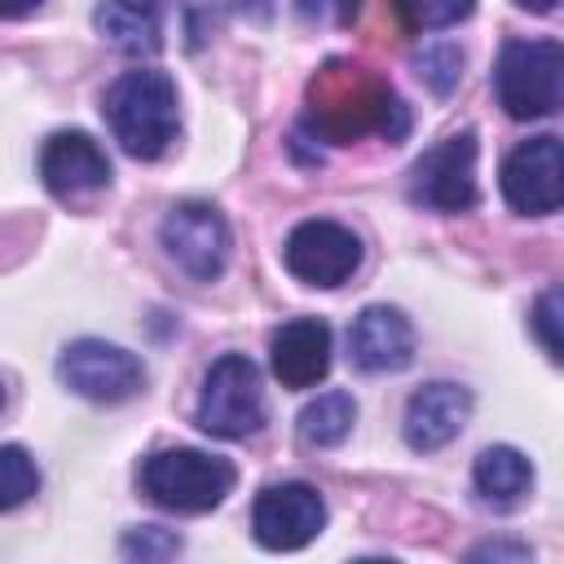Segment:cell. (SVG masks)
<instances>
[{
    "label": "cell",
    "mask_w": 564,
    "mask_h": 564,
    "mask_svg": "<svg viewBox=\"0 0 564 564\" xmlns=\"http://www.w3.org/2000/svg\"><path fill=\"white\" fill-rule=\"evenodd\" d=\"M308 128L335 145H348L366 132L401 141L410 132V115L401 97L352 62H326L308 84Z\"/></svg>",
    "instance_id": "obj_1"
},
{
    "label": "cell",
    "mask_w": 564,
    "mask_h": 564,
    "mask_svg": "<svg viewBox=\"0 0 564 564\" xmlns=\"http://www.w3.org/2000/svg\"><path fill=\"white\" fill-rule=\"evenodd\" d=\"M106 123L132 159H159L176 137V84L163 70H123L106 88Z\"/></svg>",
    "instance_id": "obj_2"
},
{
    "label": "cell",
    "mask_w": 564,
    "mask_h": 564,
    "mask_svg": "<svg viewBox=\"0 0 564 564\" xmlns=\"http://www.w3.org/2000/svg\"><path fill=\"white\" fill-rule=\"evenodd\" d=\"M498 106L511 119H546L564 97V48L560 40H507L494 66Z\"/></svg>",
    "instance_id": "obj_3"
},
{
    "label": "cell",
    "mask_w": 564,
    "mask_h": 564,
    "mask_svg": "<svg viewBox=\"0 0 564 564\" xmlns=\"http://www.w3.org/2000/svg\"><path fill=\"white\" fill-rule=\"evenodd\" d=\"M141 489L163 511L198 516V511H212L225 502V494L234 489V463L203 454V449H185V445L159 449L141 467Z\"/></svg>",
    "instance_id": "obj_4"
},
{
    "label": "cell",
    "mask_w": 564,
    "mask_h": 564,
    "mask_svg": "<svg viewBox=\"0 0 564 564\" xmlns=\"http://www.w3.org/2000/svg\"><path fill=\"white\" fill-rule=\"evenodd\" d=\"M198 427L225 441L251 436L264 423V388H260V370L251 357L242 352H225L212 361L203 392H198Z\"/></svg>",
    "instance_id": "obj_5"
},
{
    "label": "cell",
    "mask_w": 564,
    "mask_h": 564,
    "mask_svg": "<svg viewBox=\"0 0 564 564\" xmlns=\"http://www.w3.org/2000/svg\"><path fill=\"white\" fill-rule=\"evenodd\" d=\"M159 238H163L167 260L176 269H185L194 282H216L229 264V225L203 198H185V203L167 207Z\"/></svg>",
    "instance_id": "obj_6"
},
{
    "label": "cell",
    "mask_w": 564,
    "mask_h": 564,
    "mask_svg": "<svg viewBox=\"0 0 564 564\" xmlns=\"http://www.w3.org/2000/svg\"><path fill=\"white\" fill-rule=\"evenodd\" d=\"M57 379L84 397V401H97V405H115V401H128L141 392L145 383V366L137 352L119 348V344H106V339H75L62 348L57 357Z\"/></svg>",
    "instance_id": "obj_7"
},
{
    "label": "cell",
    "mask_w": 564,
    "mask_h": 564,
    "mask_svg": "<svg viewBox=\"0 0 564 564\" xmlns=\"http://www.w3.org/2000/svg\"><path fill=\"white\" fill-rule=\"evenodd\" d=\"M410 198L427 212L476 207V137L454 132L432 150H423L410 167Z\"/></svg>",
    "instance_id": "obj_8"
},
{
    "label": "cell",
    "mask_w": 564,
    "mask_h": 564,
    "mask_svg": "<svg viewBox=\"0 0 564 564\" xmlns=\"http://www.w3.org/2000/svg\"><path fill=\"white\" fill-rule=\"evenodd\" d=\"M322 529H326V502L304 480L269 485L251 507V533L264 551H300Z\"/></svg>",
    "instance_id": "obj_9"
},
{
    "label": "cell",
    "mask_w": 564,
    "mask_h": 564,
    "mask_svg": "<svg viewBox=\"0 0 564 564\" xmlns=\"http://www.w3.org/2000/svg\"><path fill=\"white\" fill-rule=\"evenodd\" d=\"M502 198L520 216H551L564 198V154L560 137L542 132L520 141L502 163Z\"/></svg>",
    "instance_id": "obj_10"
},
{
    "label": "cell",
    "mask_w": 564,
    "mask_h": 564,
    "mask_svg": "<svg viewBox=\"0 0 564 564\" xmlns=\"http://www.w3.org/2000/svg\"><path fill=\"white\" fill-rule=\"evenodd\" d=\"M282 260L304 286H339L361 264V238L335 220H300L286 234Z\"/></svg>",
    "instance_id": "obj_11"
},
{
    "label": "cell",
    "mask_w": 564,
    "mask_h": 564,
    "mask_svg": "<svg viewBox=\"0 0 564 564\" xmlns=\"http://www.w3.org/2000/svg\"><path fill=\"white\" fill-rule=\"evenodd\" d=\"M40 176L57 198H88L110 185V159L88 132H53L40 150Z\"/></svg>",
    "instance_id": "obj_12"
},
{
    "label": "cell",
    "mask_w": 564,
    "mask_h": 564,
    "mask_svg": "<svg viewBox=\"0 0 564 564\" xmlns=\"http://www.w3.org/2000/svg\"><path fill=\"white\" fill-rule=\"evenodd\" d=\"M348 352L361 370L370 375H388V370H405L414 361V326L401 308L392 304H370L352 317L348 326Z\"/></svg>",
    "instance_id": "obj_13"
},
{
    "label": "cell",
    "mask_w": 564,
    "mask_h": 564,
    "mask_svg": "<svg viewBox=\"0 0 564 564\" xmlns=\"http://www.w3.org/2000/svg\"><path fill=\"white\" fill-rule=\"evenodd\" d=\"M471 419V392L463 383L436 379L410 392L405 401V441L419 454H432L441 445H449Z\"/></svg>",
    "instance_id": "obj_14"
},
{
    "label": "cell",
    "mask_w": 564,
    "mask_h": 564,
    "mask_svg": "<svg viewBox=\"0 0 564 564\" xmlns=\"http://www.w3.org/2000/svg\"><path fill=\"white\" fill-rule=\"evenodd\" d=\"M269 366L282 388H313L330 370V326L322 317L282 322L269 339Z\"/></svg>",
    "instance_id": "obj_15"
},
{
    "label": "cell",
    "mask_w": 564,
    "mask_h": 564,
    "mask_svg": "<svg viewBox=\"0 0 564 564\" xmlns=\"http://www.w3.org/2000/svg\"><path fill=\"white\" fill-rule=\"evenodd\" d=\"M101 40L128 57H154L163 48V9L159 0H101L93 13Z\"/></svg>",
    "instance_id": "obj_16"
},
{
    "label": "cell",
    "mask_w": 564,
    "mask_h": 564,
    "mask_svg": "<svg viewBox=\"0 0 564 564\" xmlns=\"http://www.w3.org/2000/svg\"><path fill=\"white\" fill-rule=\"evenodd\" d=\"M471 485L485 507H498V511L520 507L533 489V463L516 445H489L471 467Z\"/></svg>",
    "instance_id": "obj_17"
},
{
    "label": "cell",
    "mask_w": 564,
    "mask_h": 564,
    "mask_svg": "<svg viewBox=\"0 0 564 564\" xmlns=\"http://www.w3.org/2000/svg\"><path fill=\"white\" fill-rule=\"evenodd\" d=\"M357 423V401L348 392H322L317 401H308L300 410V441L313 445V449H330L339 445Z\"/></svg>",
    "instance_id": "obj_18"
},
{
    "label": "cell",
    "mask_w": 564,
    "mask_h": 564,
    "mask_svg": "<svg viewBox=\"0 0 564 564\" xmlns=\"http://www.w3.org/2000/svg\"><path fill=\"white\" fill-rule=\"evenodd\" d=\"M269 0H181V13H185V35H189V48L207 44L225 18H251V22H269Z\"/></svg>",
    "instance_id": "obj_19"
},
{
    "label": "cell",
    "mask_w": 564,
    "mask_h": 564,
    "mask_svg": "<svg viewBox=\"0 0 564 564\" xmlns=\"http://www.w3.org/2000/svg\"><path fill=\"white\" fill-rule=\"evenodd\" d=\"M35 489H40L35 458L22 445H0V511L22 507L26 498H35Z\"/></svg>",
    "instance_id": "obj_20"
},
{
    "label": "cell",
    "mask_w": 564,
    "mask_h": 564,
    "mask_svg": "<svg viewBox=\"0 0 564 564\" xmlns=\"http://www.w3.org/2000/svg\"><path fill=\"white\" fill-rule=\"evenodd\" d=\"M397 9L410 31H445L463 22L476 9V0H397Z\"/></svg>",
    "instance_id": "obj_21"
},
{
    "label": "cell",
    "mask_w": 564,
    "mask_h": 564,
    "mask_svg": "<svg viewBox=\"0 0 564 564\" xmlns=\"http://www.w3.org/2000/svg\"><path fill=\"white\" fill-rule=\"evenodd\" d=\"M414 70H419V79H423L432 93L445 97V93L458 84V75H463V53H458L454 44H432V48L414 53Z\"/></svg>",
    "instance_id": "obj_22"
},
{
    "label": "cell",
    "mask_w": 564,
    "mask_h": 564,
    "mask_svg": "<svg viewBox=\"0 0 564 564\" xmlns=\"http://www.w3.org/2000/svg\"><path fill=\"white\" fill-rule=\"evenodd\" d=\"M119 546H123L128 560H167V555L181 551V538L172 529H159V524H137V529L123 533Z\"/></svg>",
    "instance_id": "obj_23"
},
{
    "label": "cell",
    "mask_w": 564,
    "mask_h": 564,
    "mask_svg": "<svg viewBox=\"0 0 564 564\" xmlns=\"http://www.w3.org/2000/svg\"><path fill=\"white\" fill-rule=\"evenodd\" d=\"M560 313H564V295H560V286H546V291L538 295V304H533V330H538V339H542V348H546V357H551V361H560V357H564Z\"/></svg>",
    "instance_id": "obj_24"
},
{
    "label": "cell",
    "mask_w": 564,
    "mask_h": 564,
    "mask_svg": "<svg viewBox=\"0 0 564 564\" xmlns=\"http://www.w3.org/2000/svg\"><path fill=\"white\" fill-rule=\"evenodd\" d=\"M295 13L317 26H352L361 13V0H295Z\"/></svg>",
    "instance_id": "obj_25"
},
{
    "label": "cell",
    "mask_w": 564,
    "mask_h": 564,
    "mask_svg": "<svg viewBox=\"0 0 564 564\" xmlns=\"http://www.w3.org/2000/svg\"><path fill=\"white\" fill-rule=\"evenodd\" d=\"M471 560H529V546L524 542H480L476 551H471Z\"/></svg>",
    "instance_id": "obj_26"
},
{
    "label": "cell",
    "mask_w": 564,
    "mask_h": 564,
    "mask_svg": "<svg viewBox=\"0 0 564 564\" xmlns=\"http://www.w3.org/2000/svg\"><path fill=\"white\" fill-rule=\"evenodd\" d=\"M44 0H0V18L9 22V18H26V13H35Z\"/></svg>",
    "instance_id": "obj_27"
},
{
    "label": "cell",
    "mask_w": 564,
    "mask_h": 564,
    "mask_svg": "<svg viewBox=\"0 0 564 564\" xmlns=\"http://www.w3.org/2000/svg\"><path fill=\"white\" fill-rule=\"evenodd\" d=\"M516 4H520V9H533V13H551L560 0H516Z\"/></svg>",
    "instance_id": "obj_28"
}]
</instances>
